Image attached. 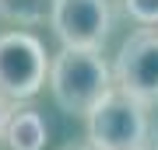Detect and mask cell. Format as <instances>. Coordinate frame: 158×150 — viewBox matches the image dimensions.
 I'll return each instance as SVG.
<instances>
[{
  "mask_svg": "<svg viewBox=\"0 0 158 150\" xmlns=\"http://www.w3.org/2000/svg\"><path fill=\"white\" fill-rule=\"evenodd\" d=\"M4 150H42L46 147V122L28 105H14L7 112L4 133H0Z\"/></svg>",
  "mask_w": 158,
  "mask_h": 150,
  "instance_id": "cell-6",
  "label": "cell"
},
{
  "mask_svg": "<svg viewBox=\"0 0 158 150\" xmlns=\"http://www.w3.org/2000/svg\"><path fill=\"white\" fill-rule=\"evenodd\" d=\"M49 28L67 49H98L113 28L109 0H53Z\"/></svg>",
  "mask_w": 158,
  "mask_h": 150,
  "instance_id": "cell-5",
  "label": "cell"
},
{
  "mask_svg": "<svg viewBox=\"0 0 158 150\" xmlns=\"http://www.w3.org/2000/svg\"><path fill=\"white\" fill-rule=\"evenodd\" d=\"M148 105L113 87L88 112V143L98 150H144L148 147Z\"/></svg>",
  "mask_w": 158,
  "mask_h": 150,
  "instance_id": "cell-2",
  "label": "cell"
},
{
  "mask_svg": "<svg viewBox=\"0 0 158 150\" xmlns=\"http://www.w3.org/2000/svg\"><path fill=\"white\" fill-rule=\"evenodd\" d=\"M7 112H11V105H7V98L0 94V133H4V122H7Z\"/></svg>",
  "mask_w": 158,
  "mask_h": 150,
  "instance_id": "cell-9",
  "label": "cell"
},
{
  "mask_svg": "<svg viewBox=\"0 0 158 150\" xmlns=\"http://www.w3.org/2000/svg\"><path fill=\"white\" fill-rule=\"evenodd\" d=\"M49 91L56 105L70 115H88L109 91L116 87L113 70L98 49H63L49 60Z\"/></svg>",
  "mask_w": 158,
  "mask_h": 150,
  "instance_id": "cell-1",
  "label": "cell"
},
{
  "mask_svg": "<svg viewBox=\"0 0 158 150\" xmlns=\"http://www.w3.org/2000/svg\"><path fill=\"white\" fill-rule=\"evenodd\" d=\"M113 80L123 94L137 98L141 105L158 101V32H134L119 45Z\"/></svg>",
  "mask_w": 158,
  "mask_h": 150,
  "instance_id": "cell-4",
  "label": "cell"
},
{
  "mask_svg": "<svg viewBox=\"0 0 158 150\" xmlns=\"http://www.w3.org/2000/svg\"><path fill=\"white\" fill-rule=\"evenodd\" d=\"M49 80V52L32 32H4L0 35V94L7 101H28Z\"/></svg>",
  "mask_w": 158,
  "mask_h": 150,
  "instance_id": "cell-3",
  "label": "cell"
},
{
  "mask_svg": "<svg viewBox=\"0 0 158 150\" xmlns=\"http://www.w3.org/2000/svg\"><path fill=\"white\" fill-rule=\"evenodd\" d=\"M63 150H98V147H91V143H70V147H63Z\"/></svg>",
  "mask_w": 158,
  "mask_h": 150,
  "instance_id": "cell-10",
  "label": "cell"
},
{
  "mask_svg": "<svg viewBox=\"0 0 158 150\" xmlns=\"http://www.w3.org/2000/svg\"><path fill=\"white\" fill-rule=\"evenodd\" d=\"M53 11V0H0V17L14 25H39Z\"/></svg>",
  "mask_w": 158,
  "mask_h": 150,
  "instance_id": "cell-7",
  "label": "cell"
},
{
  "mask_svg": "<svg viewBox=\"0 0 158 150\" xmlns=\"http://www.w3.org/2000/svg\"><path fill=\"white\" fill-rule=\"evenodd\" d=\"M123 11H127L130 21H137L144 28L158 25V0H123Z\"/></svg>",
  "mask_w": 158,
  "mask_h": 150,
  "instance_id": "cell-8",
  "label": "cell"
}]
</instances>
